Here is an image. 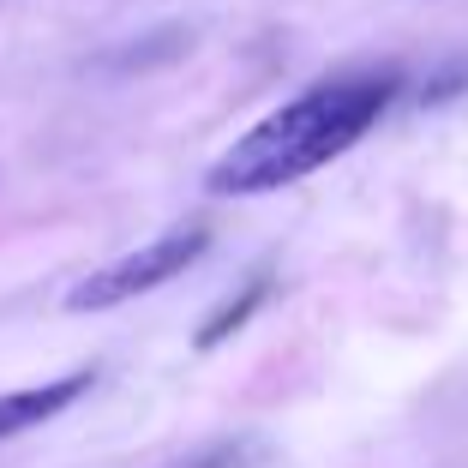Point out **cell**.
Listing matches in <instances>:
<instances>
[{"instance_id": "cell-1", "label": "cell", "mask_w": 468, "mask_h": 468, "mask_svg": "<svg viewBox=\"0 0 468 468\" xmlns=\"http://www.w3.org/2000/svg\"><path fill=\"white\" fill-rule=\"evenodd\" d=\"M402 90L397 67L355 72V79H331L301 90L294 102H282L276 114H264L217 168H210V193L222 198H252L276 193L289 180H306L313 168L336 163L348 144L372 133V121L390 109V97Z\"/></svg>"}, {"instance_id": "cell-2", "label": "cell", "mask_w": 468, "mask_h": 468, "mask_svg": "<svg viewBox=\"0 0 468 468\" xmlns=\"http://www.w3.org/2000/svg\"><path fill=\"white\" fill-rule=\"evenodd\" d=\"M205 247H210V234L198 229V222H193V229H175V234H163V240L126 252V259H114V264H97L84 282H72L67 306H72V313H102V306L138 301V294L175 282L186 264H198V252H205Z\"/></svg>"}, {"instance_id": "cell-3", "label": "cell", "mask_w": 468, "mask_h": 468, "mask_svg": "<svg viewBox=\"0 0 468 468\" xmlns=\"http://www.w3.org/2000/svg\"><path fill=\"white\" fill-rule=\"evenodd\" d=\"M84 390H90V372H67V378H48V385H30V390L0 397V439H18V432L55 420V414L72 409Z\"/></svg>"}, {"instance_id": "cell-4", "label": "cell", "mask_w": 468, "mask_h": 468, "mask_svg": "<svg viewBox=\"0 0 468 468\" xmlns=\"http://www.w3.org/2000/svg\"><path fill=\"white\" fill-rule=\"evenodd\" d=\"M264 301H271V276H252L247 289L234 294V301H229V306H222V313H217V318H210L205 331H198V348H217V343H229V336H234V331H240V324H247V318H252V313H259V306H264Z\"/></svg>"}, {"instance_id": "cell-5", "label": "cell", "mask_w": 468, "mask_h": 468, "mask_svg": "<svg viewBox=\"0 0 468 468\" xmlns=\"http://www.w3.org/2000/svg\"><path fill=\"white\" fill-rule=\"evenodd\" d=\"M456 90H468V60H451V67H444L439 79H427V90H420V102H427V109H439V102H451Z\"/></svg>"}, {"instance_id": "cell-6", "label": "cell", "mask_w": 468, "mask_h": 468, "mask_svg": "<svg viewBox=\"0 0 468 468\" xmlns=\"http://www.w3.org/2000/svg\"><path fill=\"white\" fill-rule=\"evenodd\" d=\"M247 463H252V451H247V444H210V451L186 456L180 468H247Z\"/></svg>"}]
</instances>
